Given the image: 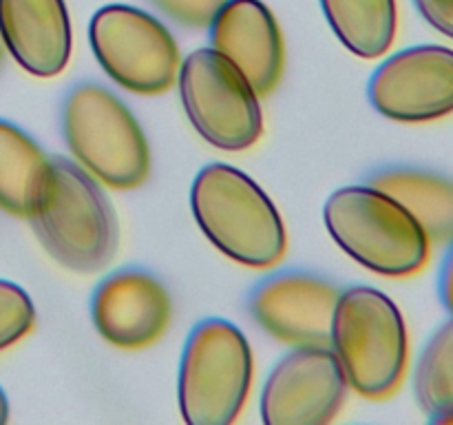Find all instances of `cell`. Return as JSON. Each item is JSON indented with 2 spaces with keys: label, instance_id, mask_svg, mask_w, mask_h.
I'll list each match as a JSON object with an SVG mask.
<instances>
[{
  "label": "cell",
  "instance_id": "cell-10",
  "mask_svg": "<svg viewBox=\"0 0 453 425\" xmlns=\"http://www.w3.org/2000/svg\"><path fill=\"white\" fill-rule=\"evenodd\" d=\"M380 115L396 122H434L453 113V49L416 44L383 62L367 84Z\"/></svg>",
  "mask_w": 453,
  "mask_h": 425
},
{
  "label": "cell",
  "instance_id": "cell-2",
  "mask_svg": "<svg viewBox=\"0 0 453 425\" xmlns=\"http://www.w3.org/2000/svg\"><path fill=\"white\" fill-rule=\"evenodd\" d=\"M195 220L224 255L250 268H268L286 255V228L265 190L228 164H208L190 189Z\"/></svg>",
  "mask_w": 453,
  "mask_h": 425
},
{
  "label": "cell",
  "instance_id": "cell-1",
  "mask_svg": "<svg viewBox=\"0 0 453 425\" xmlns=\"http://www.w3.org/2000/svg\"><path fill=\"white\" fill-rule=\"evenodd\" d=\"M29 220L49 255L73 273H97L118 251L113 206L73 159H49Z\"/></svg>",
  "mask_w": 453,
  "mask_h": 425
},
{
  "label": "cell",
  "instance_id": "cell-19",
  "mask_svg": "<svg viewBox=\"0 0 453 425\" xmlns=\"http://www.w3.org/2000/svg\"><path fill=\"white\" fill-rule=\"evenodd\" d=\"M35 308L18 283L0 279V350L20 341L34 328Z\"/></svg>",
  "mask_w": 453,
  "mask_h": 425
},
{
  "label": "cell",
  "instance_id": "cell-14",
  "mask_svg": "<svg viewBox=\"0 0 453 425\" xmlns=\"http://www.w3.org/2000/svg\"><path fill=\"white\" fill-rule=\"evenodd\" d=\"M4 47L31 75L51 78L71 58V22L65 0H0Z\"/></svg>",
  "mask_w": 453,
  "mask_h": 425
},
{
  "label": "cell",
  "instance_id": "cell-22",
  "mask_svg": "<svg viewBox=\"0 0 453 425\" xmlns=\"http://www.w3.org/2000/svg\"><path fill=\"white\" fill-rule=\"evenodd\" d=\"M438 295L447 313L453 314V242L447 248V255L442 259L441 274H438Z\"/></svg>",
  "mask_w": 453,
  "mask_h": 425
},
{
  "label": "cell",
  "instance_id": "cell-13",
  "mask_svg": "<svg viewBox=\"0 0 453 425\" xmlns=\"http://www.w3.org/2000/svg\"><path fill=\"white\" fill-rule=\"evenodd\" d=\"M211 47L233 62L257 96H268L283 75V35L261 0H226L211 25Z\"/></svg>",
  "mask_w": 453,
  "mask_h": 425
},
{
  "label": "cell",
  "instance_id": "cell-3",
  "mask_svg": "<svg viewBox=\"0 0 453 425\" xmlns=\"http://www.w3.org/2000/svg\"><path fill=\"white\" fill-rule=\"evenodd\" d=\"M323 220L352 259L385 277H410L429 259V239L416 217L372 184L334 190Z\"/></svg>",
  "mask_w": 453,
  "mask_h": 425
},
{
  "label": "cell",
  "instance_id": "cell-11",
  "mask_svg": "<svg viewBox=\"0 0 453 425\" xmlns=\"http://www.w3.org/2000/svg\"><path fill=\"white\" fill-rule=\"evenodd\" d=\"M339 295V288L319 274L281 270L252 288L248 310L277 341L292 345H327Z\"/></svg>",
  "mask_w": 453,
  "mask_h": 425
},
{
  "label": "cell",
  "instance_id": "cell-25",
  "mask_svg": "<svg viewBox=\"0 0 453 425\" xmlns=\"http://www.w3.org/2000/svg\"><path fill=\"white\" fill-rule=\"evenodd\" d=\"M441 423H453V414H449V416H445V419L441 421Z\"/></svg>",
  "mask_w": 453,
  "mask_h": 425
},
{
  "label": "cell",
  "instance_id": "cell-7",
  "mask_svg": "<svg viewBox=\"0 0 453 425\" xmlns=\"http://www.w3.org/2000/svg\"><path fill=\"white\" fill-rule=\"evenodd\" d=\"M180 96L195 131L221 151H243L264 131L259 96L215 49H197L180 69Z\"/></svg>",
  "mask_w": 453,
  "mask_h": 425
},
{
  "label": "cell",
  "instance_id": "cell-9",
  "mask_svg": "<svg viewBox=\"0 0 453 425\" xmlns=\"http://www.w3.org/2000/svg\"><path fill=\"white\" fill-rule=\"evenodd\" d=\"M348 379L327 345H296L274 366L261 392L265 425H323L341 410Z\"/></svg>",
  "mask_w": 453,
  "mask_h": 425
},
{
  "label": "cell",
  "instance_id": "cell-15",
  "mask_svg": "<svg viewBox=\"0 0 453 425\" xmlns=\"http://www.w3.org/2000/svg\"><path fill=\"white\" fill-rule=\"evenodd\" d=\"M367 184L385 190L403 204L429 243L449 246L453 242V180L425 168L392 166L372 173Z\"/></svg>",
  "mask_w": 453,
  "mask_h": 425
},
{
  "label": "cell",
  "instance_id": "cell-17",
  "mask_svg": "<svg viewBox=\"0 0 453 425\" xmlns=\"http://www.w3.org/2000/svg\"><path fill=\"white\" fill-rule=\"evenodd\" d=\"M327 22L358 58H379L396 38V0H321Z\"/></svg>",
  "mask_w": 453,
  "mask_h": 425
},
{
  "label": "cell",
  "instance_id": "cell-12",
  "mask_svg": "<svg viewBox=\"0 0 453 425\" xmlns=\"http://www.w3.org/2000/svg\"><path fill=\"white\" fill-rule=\"evenodd\" d=\"M91 317L109 344L140 350L166 332L173 317L171 295L155 274L122 268L102 279L91 299Z\"/></svg>",
  "mask_w": 453,
  "mask_h": 425
},
{
  "label": "cell",
  "instance_id": "cell-23",
  "mask_svg": "<svg viewBox=\"0 0 453 425\" xmlns=\"http://www.w3.org/2000/svg\"><path fill=\"white\" fill-rule=\"evenodd\" d=\"M7 419H9V401L7 397H4L3 388H0V425L7 423Z\"/></svg>",
  "mask_w": 453,
  "mask_h": 425
},
{
  "label": "cell",
  "instance_id": "cell-6",
  "mask_svg": "<svg viewBox=\"0 0 453 425\" xmlns=\"http://www.w3.org/2000/svg\"><path fill=\"white\" fill-rule=\"evenodd\" d=\"M252 381V352L237 326L203 319L190 330L180 366V410L190 425H228L242 412Z\"/></svg>",
  "mask_w": 453,
  "mask_h": 425
},
{
  "label": "cell",
  "instance_id": "cell-16",
  "mask_svg": "<svg viewBox=\"0 0 453 425\" xmlns=\"http://www.w3.org/2000/svg\"><path fill=\"white\" fill-rule=\"evenodd\" d=\"M47 166L42 149L16 124L0 120V208L4 212L31 215Z\"/></svg>",
  "mask_w": 453,
  "mask_h": 425
},
{
  "label": "cell",
  "instance_id": "cell-5",
  "mask_svg": "<svg viewBox=\"0 0 453 425\" xmlns=\"http://www.w3.org/2000/svg\"><path fill=\"white\" fill-rule=\"evenodd\" d=\"M62 133L80 166L113 189H137L150 173L144 131L127 104L96 82L71 89L62 106Z\"/></svg>",
  "mask_w": 453,
  "mask_h": 425
},
{
  "label": "cell",
  "instance_id": "cell-24",
  "mask_svg": "<svg viewBox=\"0 0 453 425\" xmlns=\"http://www.w3.org/2000/svg\"><path fill=\"white\" fill-rule=\"evenodd\" d=\"M4 53H7V47H4L3 34H0V65H3V60H4Z\"/></svg>",
  "mask_w": 453,
  "mask_h": 425
},
{
  "label": "cell",
  "instance_id": "cell-20",
  "mask_svg": "<svg viewBox=\"0 0 453 425\" xmlns=\"http://www.w3.org/2000/svg\"><path fill=\"white\" fill-rule=\"evenodd\" d=\"M166 16L184 27H208L226 0H153Z\"/></svg>",
  "mask_w": 453,
  "mask_h": 425
},
{
  "label": "cell",
  "instance_id": "cell-8",
  "mask_svg": "<svg viewBox=\"0 0 453 425\" xmlns=\"http://www.w3.org/2000/svg\"><path fill=\"white\" fill-rule=\"evenodd\" d=\"M88 40L102 69L122 89L155 96L175 84L180 47L150 13L128 4L102 7L91 18Z\"/></svg>",
  "mask_w": 453,
  "mask_h": 425
},
{
  "label": "cell",
  "instance_id": "cell-4",
  "mask_svg": "<svg viewBox=\"0 0 453 425\" xmlns=\"http://www.w3.org/2000/svg\"><path fill=\"white\" fill-rule=\"evenodd\" d=\"M330 344L345 379L361 397H389L407 367V328L398 305L370 286L341 290Z\"/></svg>",
  "mask_w": 453,
  "mask_h": 425
},
{
  "label": "cell",
  "instance_id": "cell-18",
  "mask_svg": "<svg viewBox=\"0 0 453 425\" xmlns=\"http://www.w3.org/2000/svg\"><path fill=\"white\" fill-rule=\"evenodd\" d=\"M414 394L429 421L453 414V314L425 344L414 370Z\"/></svg>",
  "mask_w": 453,
  "mask_h": 425
},
{
  "label": "cell",
  "instance_id": "cell-21",
  "mask_svg": "<svg viewBox=\"0 0 453 425\" xmlns=\"http://www.w3.org/2000/svg\"><path fill=\"white\" fill-rule=\"evenodd\" d=\"M420 16L453 40V0H414Z\"/></svg>",
  "mask_w": 453,
  "mask_h": 425
}]
</instances>
